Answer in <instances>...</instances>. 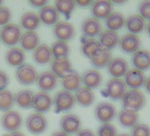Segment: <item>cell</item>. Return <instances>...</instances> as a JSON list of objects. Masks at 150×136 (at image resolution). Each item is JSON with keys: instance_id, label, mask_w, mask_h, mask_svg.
<instances>
[{"instance_id": "obj_1", "label": "cell", "mask_w": 150, "mask_h": 136, "mask_svg": "<svg viewBox=\"0 0 150 136\" xmlns=\"http://www.w3.org/2000/svg\"><path fill=\"white\" fill-rule=\"evenodd\" d=\"M122 105L125 109L138 111L146 104V97L144 94L139 90L130 89L125 93L122 97Z\"/></svg>"}, {"instance_id": "obj_2", "label": "cell", "mask_w": 150, "mask_h": 136, "mask_svg": "<svg viewBox=\"0 0 150 136\" xmlns=\"http://www.w3.org/2000/svg\"><path fill=\"white\" fill-rule=\"evenodd\" d=\"M75 104V97L71 92L66 90H60L56 93L53 98V105L55 112L59 113L62 111H66L73 108Z\"/></svg>"}, {"instance_id": "obj_3", "label": "cell", "mask_w": 150, "mask_h": 136, "mask_svg": "<svg viewBox=\"0 0 150 136\" xmlns=\"http://www.w3.org/2000/svg\"><path fill=\"white\" fill-rule=\"evenodd\" d=\"M21 36V28L14 23H9L0 30V40L6 46L17 44Z\"/></svg>"}, {"instance_id": "obj_4", "label": "cell", "mask_w": 150, "mask_h": 136, "mask_svg": "<svg viewBox=\"0 0 150 136\" xmlns=\"http://www.w3.org/2000/svg\"><path fill=\"white\" fill-rule=\"evenodd\" d=\"M26 126L29 132L38 135L46 131L48 127V121L42 113L35 112L27 118Z\"/></svg>"}, {"instance_id": "obj_5", "label": "cell", "mask_w": 150, "mask_h": 136, "mask_svg": "<svg viewBox=\"0 0 150 136\" xmlns=\"http://www.w3.org/2000/svg\"><path fill=\"white\" fill-rule=\"evenodd\" d=\"M37 71L31 64H23L18 67L16 71V79L21 85H31L37 81Z\"/></svg>"}, {"instance_id": "obj_6", "label": "cell", "mask_w": 150, "mask_h": 136, "mask_svg": "<svg viewBox=\"0 0 150 136\" xmlns=\"http://www.w3.org/2000/svg\"><path fill=\"white\" fill-rule=\"evenodd\" d=\"M59 125L61 131L65 132L66 134H76L81 130V121L79 116L69 113L61 118Z\"/></svg>"}, {"instance_id": "obj_7", "label": "cell", "mask_w": 150, "mask_h": 136, "mask_svg": "<svg viewBox=\"0 0 150 136\" xmlns=\"http://www.w3.org/2000/svg\"><path fill=\"white\" fill-rule=\"evenodd\" d=\"M117 115V110L115 106L107 102L100 103L96 105L95 109V117L97 119V121L104 124V123H110L111 120L115 118Z\"/></svg>"}, {"instance_id": "obj_8", "label": "cell", "mask_w": 150, "mask_h": 136, "mask_svg": "<svg viewBox=\"0 0 150 136\" xmlns=\"http://www.w3.org/2000/svg\"><path fill=\"white\" fill-rule=\"evenodd\" d=\"M22 125V117L16 110H8L1 118L2 127L8 132H15Z\"/></svg>"}, {"instance_id": "obj_9", "label": "cell", "mask_w": 150, "mask_h": 136, "mask_svg": "<svg viewBox=\"0 0 150 136\" xmlns=\"http://www.w3.org/2000/svg\"><path fill=\"white\" fill-rule=\"evenodd\" d=\"M106 92L108 96L114 101L121 100L126 92V85L122 79L112 78L106 84Z\"/></svg>"}, {"instance_id": "obj_10", "label": "cell", "mask_w": 150, "mask_h": 136, "mask_svg": "<svg viewBox=\"0 0 150 136\" xmlns=\"http://www.w3.org/2000/svg\"><path fill=\"white\" fill-rule=\"evenodd\" d=\"M118 44L123 52L127 54H132V53L134 54L135 52L139 50V48L141 46V41L137 35L129 33L124 35L119 39Z\"/></svg>"}, {"instance_id": "obj_11", "label": "cell", "mask_w": 150, "mask_h": 136, "mask_svg": "<svg viewBox=\"0 0 150 136\" xmlns=\"http://www.w3.org/2000/svg\"><path fill=\"white\" fill-rule=\"evenodd\" d=\"M53 104V98L48 92H38L34 95L32 108L38 113H43L50 110Z\"/></svg>"}, {"instance_id": "obj_12", "label": "cell", "mask_w": 150, "mask_h": 136, "mask_svg": "<svg viewBox=\"0 0 150 136\" xmlns=\"http://www.w3.org/2000/svg\"><path fill=\"white\" fill-rule=\"evenodd\" d=\"M53 35L58 41H69L75 35L74 27L67 21H59L53 28Z\"/></svg>"}, {"instance_id": "obj_13", "label": "cell", "mask_w": 150, "mask_h": 136, "mask_svg": "<svg viewBox=\"0 0 150 136\" xmlns=\"http://www.w3.org/2000/svg\"><path fill=\"white\" fill-rule=\"evenodd\" d=\"M108 73L113 77L120 79L128 72V63L123 57H115L107 65Z\"/></svg>"}, {"instance_id": "obj_14", "label": "cell", "mask_w": 150, "mask_h": 136, "mask_svg": "<svg viewBox=\"0 0 150 136\" xmlns=\"http://www.w3.org/2000/svg\"><path fill=\"white\" fill-rule=\"evenodd\" d=\"M51 72L58 78H63L72 71V66L68 57L53 58L50 62Z\"/></svg>"}, {"instance_id": "obj_15", "label": "cell", "mask_w": 150, "mask_h": 136, "mask_svg": "<svg viewBox=\"0 0 150 136\" xmlns=\"http://www.w3.org/2000/svg\"><path fill=\"white\" fill-rule=\"evenodd\" d=\"M146 79V78L143 72L139 71L137 69H132L128 70V72L125 74L124 81L125 85L129 87L131 89L138 90V89H140L144 86Z\"/></svg>"}, {"instance_id": "obj_16", "label": "cell", "mask_w": 150, "mask_h": 136, "mask_svg": "<svg viewBox=\"0 0 150 136\" xmlns=\"http://www.w3.org/2000/svg\"><path fill=\"white\" fill-rule=\"evenodd\" d=\"M36 83L42 91L49 92L56 88L57 84V77L51 71H45L38 75Z\"/></svg>"}, {"instance_id": "obj_17", "label": "cell", "mask_w": 150, "mask_h": 136, "mask_svg": "<svg viewBox=\"0 0 150 136\" xmlns=\"http://www.w3.org/2000/svg\"><path fill=\"white\" fill-rule=\"evenodd\" d=\"M132 64L134 69L139 71H146L150 68V52L145 50H139L132 57Z\"/></svg>"}, {"instance_id": "obj_18", "label": "cell", "mask_w": 150, "mask_h": 136, "mask_svg": "<svg viewBox=\"0 0 150 136\" xmlns=\"http://www.w3.org/2000/svg\"><path fill=\"white\" fill-rule=\"evenodd\" d=\"M32 57L35 63L39 65H44L50 63L53 58L50 47L44 43L40 44L35 50H33Z\"/></svg>"}, {"instance_id": "obj_19", "label": "cell", "mask_w": 150, "mask_h": 136, "mask_svg": "<svg viewBox=\"0 0 150 136\" xmlns=\"http://www.w3.org/2000/svg\"><path fill=\"white\" fill-rule=\"evenodd\" d=\"M112 3L110 1H95L91 5V13L96 19H106L112 13Z\"/></svg>"}, {"instance_id": "obj_20", "label": "cell", "mask_w": 150, "mask_h": 136, "mask_svg": "<svg viewBox=\"0 0 150 136\" xmlns=\"http://www.w3.org/2000/svg\"><path fill=\"white\" fill-rule=\"evenodd\" d=\"M81 31L86 36L94 38L102 33V24L99 20L94 17L88 18L83 21L81 25Z\"/></svg>"}, {"instance_id": "obj_21", "label": "cell", "mask_w": 150, "mask_h": 136, "mask_svg": "<svg viewBox=\"0 0 150 136\" xmlns=\"http://www.w3.org/2000/svg\"><path fill=\"white\" fill-rule=\"evenodd\" d=\"M39 19L40 21L48 26L56 25L59 20V13L56 10V8L52 6H45L41 8L39 12Z\"/></svg>"}, {"instance_id": "obj_22", "label": "cell", "mask_w": 150, "mask_h": 136, "mask_svg": "<svg viewBox=\"0 0 150 136\" xmlns=\"http://www.w3.org/2000/svg\"><path fill=\"white\" fill-rule=\"evenodd\" d=\"M19 42L23 50H35L39 46L40 37L35 31H27L21 34Z\"/></svg>"}, {"instance_id": "obj_23", "label": "cell", "mask_w": 150, "mask_h": 136, "mask_svg": "<svg viewBox=\"0 0 150 136\" xmlns=\"http://www.w3.org/2000/svg\"><path fill=\"white\" fill-rule=\"evenodd\" d=\"M111 59H112V55L110 50L101 47L94 53V55L90 58V61L95 67L103 68L109 64Z\"/></svg>"}, {"instance_id": "obj_24", "label": "cell", "mask_w": 150, "mask_h": 136, "mask_svg": "<svg viewBox=\"0 0 150 136\" xmlns=\"http://www.w3.org/2000/svg\"><path fill=\"white\" fill-rule=\"evenodd\" d=\"M61 84L64 88V90L69 92H76L81 88V77L79 75L78 73L71 71L62 78Z\"/></svg>"}, {"instance_id": "obj_25", "label": "cell", "mask_w": 150, "mask_h": 136, "mask_svg": "<svg viewBox=\"0 0 150 136\" xmlns=\"http://www.w3.org/2000/svg\"><path fill=\"white\" fill-rule=\"evenodd\" d=\"M117 119L119 124L123 127L132 128L138 124L139 117L137 111L128 109H124L117 114Z\"/></svg>"}, {"instance_id": "obj_26", "label": "cell", "mask_w": 150, "mask_h": 136, "mask_svg": "<svg viewBox=\"0 0 150 136\" xmlns=\"http://www.w3.org/2000/svg\"><path fill=\"white\" fill-rule=\"evenodd\" d=\"M119 35L117 32L111 30H104L99 35V43L101 47L109 50L114 49L119 42Z\"/></svg>"}, {"instance_id": "obj_27", "label": "cell", "mask_w": 150, "mask_h": 136, "mask_svg": "<svg viewBox=\"0 0 150 136\" xmlns=\"http://www.w3.org/2000/svg\"><path fill=\"white\" fill-rule=\"evenodd\" d=\"M75 102L81 107H89L95 102V94L92 89L82 87L80 88L74 95Z\"/></svg>"}, {"instance_id": "obj_28", "label": "cell", "mask_w": 150, "mask_h": 136, "mask_svg": "<svg viewBox=\"0 0 150 136\" xmlns=\"http://www.w3.org/2000/svg\"><path fill=\"white\" fill-rule=\"evenodd\" d=\"M6 63L11 66H21L26 59L25 52L22 49L13 47L8 50L5 56Z\"/></svg>"}, {"instance_id": "obj_29", "label": "cell", "mask_w": 150, "mask_h": 136, "mask_svg": "<svg viewBox=\"0 0 150 136\" xmlns=\"http://www.w3.org/2000/svg\"><path fill=\"white\" fill-rule=\"evenodd\" d=\"M81 81L85 85L86 88H88L90 89L98 88L103 81L102 74L94 69H90L86 71L82 76H81Z\"/></svg>"}, {"instance_id": "obj_30", "label": "cell", "mask_w": 150, "mask_h": 136, "mask_svg": "<svg viewBox=\"0 0 150 136\" xmlns=\"http://www.w3.org/2000/svg\"><path fill=\"white\" fill-rule=\"evenodd\" d=\"M125 28L130 32V34L137 35L141 33L146 28L145 20L139 14H133L129 16L125 20Z\"/></svg>"}, {"instance_id": "obj_31", "label": "cell", "mask_w": 150, "mask_h": 136, "mask_svg": "<svg viewBox=\"0 0 150 136\" xmlns=\"http://www.w3.org/2000/svg\"><path fill=\"white\" fill-rule=\"evenodd\" d=\"M40 22L38 14L33 12L25 13L21 18V25L27 31H35L39 27Z\"/></svg>"}, {"instance_id": "obj_32", "label": "cell", "mask_w": 150, "mask_h": 136, "mask_svg": "<svg viewBox=\"0 0 150 136\" xmlns=\"http://www.w3.org/2000/svg\"><path fill=\"white\" fill-rule=\"evenodd\" d=\"M33 96L34 94L31 90H20L14 95V103L21 109H29L32 107Z\"/></svg>"}, {"instance_id": "obj_33", "label": "cell", "mask_w": 150, "mask_h": 136, "mask_svg": "<svg viewBox=\"0 0 150 136\" xmlns=\"http://www.w3.org/2000/svg\"><path fill=\"white\" fill-rule=\"evenodd\" d=\"M125 23V19L124 15L120 13L115 12L111 13L106 19H105V26L107 27L108 30L115 31L121 29Z\"/></svg>"}, {"instance_id": "obj_34", "label": "cell", "mask_w": 150, "mask_h": 136, "mask_svg": "<svg viewBox=\"0 0 150 136\" xmlns=\"http://www.w3.org/2000/svg\"><path fill=\"white\" fill-rule=\"evenodd\" d=\"M51 53L53 58H65L68 57L70 53V48L66 42L56 41L51 45Z\"/></svg>"}, {"instance_id": "obj_35", "label": "cell", "mask_w": 150, "mask_h": 136, "mask_svg": "<svg viewBox=\"0 0 150 136\" xmlns=\"http://www.w3.org/2000/svg\"><path fill=\"white\" fill-rule=\"evenodd\" d=\"M14 103V95L12 91L6 89L0 91V110L5 112L11 110Z\"/></svg>"}, {"instance_id": "obj_36", "label": "cell", "mask_w": 150, "mask_h": 136, "mask_svg": "<svg viewBox=\"0 0 150 136\" xmlns=\"http://www.w3.org/2000/svg\"><path fill=\"white\" fill-rule=\"evenodd\" d=\"M99 48H101V45L97 40H96L94 38H88L82 42L81 50L85 57H87L88 58L90 59L92 57V56L94 55V53Z\"/></svg>"}, {"instance_id": "obj_37", "label": "cell", "mask_w": 150, "mask_h": 136, "mask_svg": "<svg viewBox=\"0 0 150 136\" xmlns=\"http://www.w3.org/2000/svg\"><path fill=\"white\" fill-rule=\"evenodd\" d=\"M75 3L71 0H58L55 2V8L58 13H62L65 16H69L75 8Z\"/></svg>"}, {"instance_id": "obj_38", "label": "cell", "mask_w": 150, "mask_h": 136, "mask_svg": "<svg viewBox=\"0 0 150 136\" xmlns=\"http://www.w3.org/2000/svg\"><path fill=\"white\" fill-rule=\"evenodd\" d=\"M117 129L110 123L102 124L97 129V136H117Z\"/></svg>"}, {"instance_id": "obj_39", "label": "cell", "mask_w": 150, "mask_h": 136, "mask_svg": "<svg viewBox=\"0 0 150 136\" xmlns=\"http://www.w3.org/2000/svg\"><path fill=\"white\" fill-rule=\"evenodd\" d=\"M131 136H150V127L146 124H137L132 128Z\"/></svg>"}, {"instance_id": "obj_40", "label": "cell", "mask_w": 150, "mask_h": 136, "mask_svg": "<svg viewBox=\"0 0 150 136\" xmlns=\"http://www.w3.org/2000/svg\"><path fill=\"white\" fill-rule=\"evenodd\" d=\"M12 18V12L8 7L0 6V26L5 27L9 24Z\"/></svg>"}, {"instance_id": "obj_41", "label": "cell", "mask_w": 150, "mask_h": 136, "mask_svg": "<svg viewBox=\"0 0 150 136\" xmlns=\"http://www.w3.org/2000/svg\"><path fill=\"white\" fill-rule=\"evenodd\" d=\"M138 11L139 16L150 21V1H143L139 5Z\"/></svg>"}, {"instance_id": "obj_42", "label": "cell", "mask_w": 150, "mask_h": 136, "mask_svg": "<svg viewBox=\"0 0 150 136\" xmlns=\"http://www.w3.org/2000/svg\"><path fill=\"white\" fill-rule=\"evenodd\" d=\"M9 84V76L6 73L0 71V91L5 90Z\"/></svg>"}, {"instance_id": "obj_43", "label": "cell", "mask_w": 150, "mask_h": 136, "mask_svg": "<svg viewBox=\"0 0 150 136\" xmlns=\"http://www.w3.org/2000/svg\"><path fill=\"white\" fill-rule=\"evenodd\" d=\"M75 136H96L95 132L90 129H81Z\"/></svg>"}, {"instance_id": "obj_44", "label": "cell", "mask_w": 150, "mask_h": 136, "mask_svg": "<svg viewBox=\"0 0 150 136\" xmlns=\"http://www.w3.org/2000/svg\"><path fill=\"white\" fill-rule=\"evenodd\" d=\"M29 4L34 7L42 8L47 5V1L46 0H31V1H29Z\"/></svg>"}, {"instance_id": "obj_45", "label": "cell", "mask_w": 150, "mask_h": 136, "mask_svg": "<svg viewBox=\"0 0 150 136\" xmlns=\"http://www.w3.org/2000/svg\"><path fill=\"white\" fill-rule=\"evenodd\" d=\"M76 3L81 7H86V6H91L93 1H90V0H79V1H77Z\"/></svg>"}, {"instance_id": "obj_46", "label": "cell", "mask_w": 150, "mask_h": 136, "mask_svg": "<svg viewBox=\"0 0 150 136\" xmlns=\"http://www.w3.org/2000/svg\"><path fill=\"white\" fill-rule=\"evenodd\" d=\"M144 88H145L146 92L150 95V76L146 79V81L144 83Z\"/></svg>"}, {"instance_id": "obj_47", "label": "cell", "mask_w": 150, "mask_h": 136, "mask_svg": "<svg viewBox=\"0 0 150 136\" xmlns=\"http://www.w3.org/2000/svg\"><path fill=\"white\" fill-rule=\"evenodd\" d=\"M51 136H69L68 134H66L65 132H62V131H57L54 133L51 134Z\"/></svg>"}, {"instance_id": "obj_48", "label": "cell", "mask_w": 150, "mask_h": 136, "mask_svg": "<svg viewBox=\"0 0 150 136\" xmlns=\"http://www.w3.org/2000/svg\"><path fill=\"white\" fill-rule=\"evenodd\" d=\"M8 136H25L23 132H20V131H15V132H12L10 134H8Z\"/></svg>"}, {"instance_id": "obj_49", "label": "cell", "mask_w": 150, "mask_h": 136, "mask_svg": "<svg viewBox=\"0 0 150 136\" xmlns=\"http://www.w3.org/2000/svg\"><path fill=\"white\" fill-rule=\"evenodd\" d=\"M146 34H147V35L150 37V21L146 25Z\"/></svg>"}, {"instance_id": "obj_50", "label": "cell", "mask_w": 150, "mask_h": 136, "mask_svg": "<svg viewBox=\"0 0 150 136\" xmlns=\"http://www.w3.org/2000/svg\"><path fill=\"white\" fill-rule=\"evenodd\" d=\"M113 3L119 5V4H124V3H125V1H113Z\"/></svg>"}, {"instance_id": "obj_51", "label": "cell", "mask_w": 150, "mask_h": 136, "mask_svg": "<svg viewBox=\"0 0 150 136\" xmlns=\"http://www.w3.org/2000/svg\"><path fill=\"white\" fill-rule=\"evenodd\" d=\"M117 136H131V135L126 134V133H121V134H117Z\"/></svg>"}, {"instance_id": "obj_52", "label": "cell", "mask_w": 150, "mask_h": 136, "mask_svg": "<svg viewBox=\"0 0 150 136\" xmlns=\"http://www.w3.org/2000/svg\"><path fill=\"white\" fill-rule=\"evenodd\" d=\"M1 5H2V1H0V6H1Z\"/></svg>"}]
</instances>
